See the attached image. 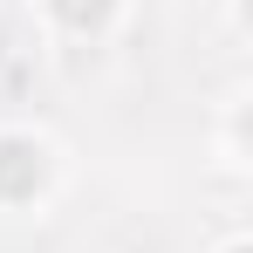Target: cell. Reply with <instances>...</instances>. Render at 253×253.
<instances>
[{"mask_svg": "<svg viewBox=\"0 0 253 253\" xmlns=\"http://www.w3.org/2000/svg\"><path fill=\"white\" fill-rule=\"evenodd\" d=\"M55 7H62V21H76V28H89V21L110 14V0H55Z\"/></svg>", "mask_w": 253, "mask_h": 253, "instance_id": "obj_1", "label": "cell"}]
</instances>
